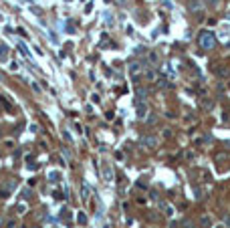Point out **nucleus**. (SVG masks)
I'll return each mask as SVG.
<instances>
[{
    "label": "nucleus",
    "instance_id": "1",
    "mask_svg": "<svg viewBox=\"0 0 230 228\" xmlns=\"http://www.w3.org/2000/svg\"><path fill=\"white\" fill-rule=\"evenodd\" d=\"M214 45H216V39H214L212 33H202L200 34V47L202 48L210 51V48H214Z\"/></svg>",
    "mask_w": 230,
    "mask_h": 228
},
{
    "label": "nucleus",
    "instance_id": "2",
    "mask_svg": "<svg viewBox=\"0 0 230 228\" xmlns=\"http://www.w3.org/2000/svg\"><path fill=\"white\" fill-rule=\"evenodd\" d=\"M101 170H103V176H105V180H107V182H113V170H111V166H109L107 161H103Z\"/></svg>",
    "mask_w": 230,
    "mask_h": 228
},
{
    "label": "nucleus",
    "instance_id": "3",
    "mask_svg": "<svg viewBox=\"0 0 230 228\" xmlns=\"http://www.w3.org/2000/svg\"><path fill=\"white\" fill-rule=\"evenodd\" d=\"M156 143H157V139H156V137H151V135L141 137V145H143V148H154Z\"/></svg>",
    "mask_w": 230,
    "mask_h": 228
},
{
    "label": "nucleus",
    "instance_id": "4",
    "mask_svg": "<svg viewBox=\"0 0 230 228\" xmlns=\"http://www.w3.org/2000/svg\"><path fill=\"white\" fill-rule=\"evenodd\" d=\"M135 113H137V117H139V119H143V117L148 115V105H145V103H137Z\"/></svg>",
    "mask_w": 230,
    "mask_h": 228
},
{
    "label": "nucleus",
    "instance_id": "5",
    "mask_svg": "<svg viewBox=\"0 0 230 228\" xmlns=\"http://www.w3.org/2000/svg\"><path fill=\"white\" fill-rule=\"evenodd\" d=\"M135 97H137V101H139V103H145V97H148V91H145L143 87H139V89L135 91Z\"/></svg>",
    "mask_w": 230,
    "mask_h": 228
},
{
    "label": "nucleus",
    "instance_id": "6",
    "mask_svg": "<svg viewBox=\"0 0 230 228\" xmlns=\"http://www.w3.org/2000/svg\"><path fill=\"white\" fill-rule=\"evenodd\" d=\"M212 226V218L210 216H202V228H210Z\"/></svg>",
    "mask_w": 230,
    "mask_h": 228
},
{
    "label": "nucleus",
    "instance_id": "7",
    "mask_svg": "<svg viewBox=\"0 0 230 228\" xmlns=\"http://www.w3.org/2000/svg\"><path fill=\"white\" fill-rule=\"evenodd\" d=\"M18 48H20V53L24 55V57H28V59H30V53H28V48L24 47V45H18Z\"/></svg>",
    "mask_w": 230,
    "mask_h": 228
},
{
    "label": "nucleus",
    "instance_id": "8",
    "mask_svg": "<svg viewBox=\"0 0 230 228\" xmlns=\"http://www.w3.org/2000/svg\"><path fill=\"white\" fill-rule=\"evenodd\" d=\"M48 178H51V182H59V180H61V176L54 174V172H51V176H48Z\"/></svg>",
    "mask_w": 230,
    "mask_h": 228
},
{
    "label": "nucleus",
    "instance_id": "9",
    "mask_svg": "<svg viewBox=\"0 0 230 228\" xmlns=\"http://www.w3.org/2000/svg\"><path fill=\"white\" fill-rule=\"evenodd\" d=\"M182 224H184L186 228H192V226H194V222L190 220V218H184V222H182Z\"/></svg>",
    "mask_w": 230,
    "mask_h": 228
},
{
    "label": "nucleus",
    "instance_id": "10",
    "mask_svg": "<svg viewBox=\"0 0 230 228\" xmlns=\"http://www.w3.org/2000/svg\"><path fill=\"white\" fill-rule=\"evenodd\" d=\"M77 220L81 222V224H85V222H87V218H85V214H79V218H77Z\"/></svg>",
    "mask_w": 230,
    "mask_h": 228
},
{
    "label": "nucleus",
    "instance_id": "11",
    "mask_svg": "<svg viewBox=\"0 0 230 228\" xmlns=\"http://www.w3.org/2000/svg\"><path fill=\"white\" fill-rule=\"evenodd\" d=\"M4 57H6V48L0 47V59H4Z\"/></svg>",
    "mask_w": 230,
    "mask_h": 228
},
{
    "label": "nucleus",
    "instance_id": "12",
    "mask_svg": "<svg viewBox=\"0 0 230 228\" xmlns=\"http://www.w3.org/2000/svg\"><path fill=\"white\" fill-rule=\"evenodd\" d=\"M135 71H139V65H135V63H133V65H131V73H135Z\"/></svg>",
    "mask_w": 230,
    "mask_h": 228
},
{
    "label": "nucleus",
    "instance_id": "13",
    "mask_svg": "<svg viewBox=\"0 0 230 228\" xmlns=\"http://www.w3.org/2000/svg\"><path fill=\"white\" fill-rule=\"evenodd\" d=\"M218 228H220V226H218Z\"/></svg>",
    "mask_w": 230,
    "mask_h": 228
},
{
    "label": "nucleus",
    "instance_id": "14",
    "mask_svg": "<svg viewBox=\"0 0 230 228\" xmlns=\"http://www.w3.org/2000/svg\"><path fill=\"white\" fill-rule=\"evenodd\" d=\"M0 20H2V18H0Z\"/></svg>",
    "mask_w": 230,
    "mask_h": 228
}]
</instances>
